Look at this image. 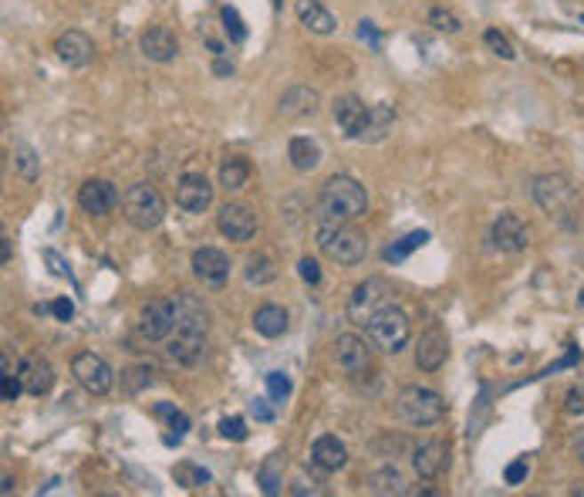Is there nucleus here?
<instances>
[{
    "instance_id": "58836bf2",
    "label": "nucleus",
    "mask_w": 584,
    "mask_h": 497,
    "mask_svg": "<svg viewBox=\"0 0 584 497\" xmlns=\"http://www.w3.org/2000/svg\"><path fill=\"white\" fill-rule=\"evenodd\" d=\"M223 28H227V35L234 44H244L247 41V28H244V20L236 14V7H223Z\"/></svg>"
},
{
    "instance_id": "9d476101",
    "label": "nucleus",
    "mask_w": 584,
    "mask_h": 497,
    "mask_svg": "<svg viewBox=\"0 0 584 497\" xmlns=\"http://www.w3.org/2000/svg\"><path fill=\"white\" fill-rule=\"evenodd\" d=\"M176 328V298H159L139 315V335L146 342H166Z\"/></svg>"
},
{
    "instance_id": "cd10ccee",
    "label": "nucleus",
    "mask_w": 584,
    "mask_h": 497,
    "mask_svg": "<svg viewBox=\"0 0 584 497\" xmlns=\"http://www.w3.org/2000/svg\"><path fill=\"white\" fill-rule=\"evenodd\" d=\"M291 325V318H287V311L281 305H260V309L253 311V328H257V335H264V339H281Z\"/></svg>"
},
{
    "instance_id": "a878e982",
    "label": "nucleus",
    "mask_w": 584,
    "mask_h": 497,
    "mask_svg": "<svg viewBox=\"0 0 584 497\" xmlns=\"http://www.w3.org/2000/svg\"><path fill=\"white\" fill-rule=\"evenodd\" d=\"M298 20L308 28V31H315V35H334V14L321 4V0H298Z\"/></svg>"
},
{
    "instance_id": "9b49d317",
    "label": "nucleus",
    "mask_w": 584,
    "mask_h": 497,
    "mask_svg": "<svg viewBox=\"0 0 584 497\" xmlns=\"http://www.w3.org/2000/svg\"><path fill=\"white\" fill-rule=\"evenodd\" d=\"M189 264H193L196 281L206 285V288H223L230 281V258L220 247H200V251H193Z\"/></svg>"
},
{
    "instance_id": "c85d7f7f",
    "label": "nucleus",
    "mask_w": 584,
    "mask_h": 497,
    "mask_svg": "<svg viewBox=\"0 0 584 497\" xmlns=\"http://www.w3.org/2000/svg\"><path fill=\"white\" fill-rule=\"evenodd\" d=\"M287 159H291V166L298 172H311L321 163V149H317L315 139L308 136H294L287 142Z\"/></svg>"
},
{
    "instance_id": "6ab92c4d",
    "label": "nucleus",
    "mask_w": 584,
    "mask_h": 497,
    "mask_svg": "<svg viewBox=\"0 0 584 497\" xmlns=\"http://www.w3.org/2000/svg\"><path fill=\"white\" fill-rule=\"evenodd\" d=\"M332 119L348 139H358L362 136V129H365L368 105L362 102L358 95H338L332 102Z\"/></svg>"
},
{
    "instance_id": "dca6fc26",
    "label": "nucleus",
    "mask_w": 584,
    "mask_h": 497,
    "mask_svg": "<svg viewBox=\"0 0 584 497\" xmlns=\"http://www.w3.org/2000/svg\"><path fill=\"white\" fill-rule=\"evenodd\" d=\"M217 230L227 240H236V244H244V240H251L253 234H257V217L251 213V206L227 204L217 213Z\"/></svg>"
},
{
    "instance_id": "412c9836",
    "label": "nucleus",
    "mask_w": 584,
    "mask_h": 497,
    "mask_svg": "<svg viewBox=\"0 0 584 497\" xmlns=\"http://www.w3.org/2000/svg\"><path fill=\"white\" fill-rule=\"evenodd\" d=\"M54 52H58V58L65 61L68 68H88L92 58H95V41L84 31H65L54 41Z\"/></svg>"
},
{
    "instance_id": "37998d69",
    "label": "nucleus",
    "mask_w": 584,
    "mask_h": 497,
    "mask_svg": "<svg viewBox=\"0 0 584 497\" xmlns=\"http://www.w3.org/2000/svg\"><path fill=\"white\" fill-rule=\"evenodd\" d=\"M503 477H507V484H524V480H527V457H520V461L510 463Z\"/></svg>"
},
{
    "instance_id": "bf43d9fd",
    "label": "nucleus",
    "mask_w": 584,
    "mask_h": 497,
    "mask_svg": "<svg viewBox=\"0 0 584 497\" xmlns=\"http://www.w3.org/2000/svg\"><path fill=\"white\" fill-rule=\"evenodd\" d=\"M581 461H584V453H581Z\"/></svg>"
},
{
    "instance_id": "f03ea898",
    "label": "nucleus",
    "mask_w": 584,
    "mask_h": 497,
    "mask_svg": "<svg viewBox=\"0 0 584 497\" xmlns=\"http://www.w3.org/2000/svg\"><path fill=\"white\" fill-rule=\"evenodd\" d=\"M362 213H368V193L355 176L338 172V176H332L321 187V196H317V223L355 220Z\"/></svg>"
},
{
    "instance_id": "1a4fd4ad",
    "label": "nucleus",
    "mask_w": 584,
    "mask_h": 497,
    "mask_svg": "<svg viewBox=\"0 0 584 497\" xmlns=\"http://www.w3.org/2000/svg\"><path fill=\"white\" fill-rule=\"evenodd\" d=\"M385 305H392V288H388V281L385 277H368L362 281L355 294H351L348 301V318L351 322H368L372 315Z\"/></svg>"
},
{
    "instance_id": "b1692460",
    "label": "nucleus",
    "mask_w": 584,
    "mask_h": 497,
    "mask_svg": "<svg viewBox=\"0 0 584 497\" xmlns=\"http://www.w3.org/2000/svg\"><path fill=\"white\" fill-rule=\"evenodd\" d=\"M311 463L321 467L324 474H332V470H341L348 463V450H345V444L338 437L324 433V437H317L315 444H311Z\"/></svg>"
},
{
    "instance_id": "c756f323",
    "label": "nucleus",
    "mask_w": 584,
    "mask_h": 497,
    "mask_svg": "<svg viewBox=\"0 0 584 497\" xmlns=\"http://www.w3.org/2000/svg\"><path fill=\"white\" fill-rule=\"evenodd\" d=\"M251 163L244 159V156H230V159H223V166H220V187L227 189V193H234V189H244L247 187V180H251Z\"/></svg>"
},
{
    "instance_id": "3c124183",
    "label": "nucleus",
    "mask_w": 584,
    "mask_h": 497,
    "mask_svg": "<svg viewBox=\"0 0 584 497\" xmlns=\"http://www.w3.org/2000/svg\"><path fill=\"white\" fill-rule=\"evenodd\" d=\"M48 261H51V264H54V275L68 277V268H65V264H61V258H58V254H54V251H48Z\"/></svg>"
},
{
    "instance_id": "49530a36",
    "label": "nucleus",
    "mask_w": 584,
    "mask_h": 497,
    "mask_svg": "<svg viewBox=\"0 0 584 497\" xmlns=\"http://www.w3.org/2000/svg\"><path fill=\"white\" fill-rule=\"evenodd\" d=\"M564 410L571 413V416H578V413H584V386H574L568 393V403H564Z\"/></svg>"
},
{
    "instance_id": "f704fd0d",
    "label": "nucleus",
    "mask_w": 584,
    "mask_h": 497,
    "mask_svg": "<svg viewBox=\"0 0 584 497\" xmlns=\"http://www.w3.org/2000/svg\"><path fill=\"white\" fill-rule=\"evenodd\" d=\"M14 170L20 172V180H28V183H34V180H37V172H41V159L34 156L31 146H17Z\"/></svg>"
},
{
    "instance_id": "2f4dec72",
    "label": "nucleus",
    "mask_w": 584,
    "mask_h": 497,
    "mask_svg": "<svg viewBox=\"0 0 584 497\" xmlns=\"http://www.w3.org/2000/svg\"><path fill=\"white\" fill-rule=\"evenodd\" d=\"M172 480H176L180 487H186V491H200V487H206L213 477H210V470L200 467V463L183 461V463H176V467H172Z\"/></svg>"
},
{
    "instance_id": "473e14b6",
    "label": "nucleus",
    "mask_w": 584,
    "mask_h": 497,
    "mask_svg": "<svg viewBox=\"0 0 584 497\" xmlns=\"http://www.w3.org/2000/svg\"><path fill=\"white\" fill-rule=\"evenodd\" d=\"M277 277V261L270 254H251L247 258V281L251 285H270Z\"/></svg>"
},
{
    "instance_id": "09e8293b",
    "label": "nucleus",
    "mask_w": 584,
    "mask_h": 497,
    "mask_svg": "<svg viewBox=\"0 0 584 497\" xmlns=\"http://www.w3.org/2000/svg\"><path fill=\"white\" fill-rule=\"evenodd\" d=\"M251 413H253V416H257V420H264V423H268L270 416H274V413H270L268 406H264V399H257V403H253V406H251Z\"/></svg>"
},
{
    "instance_id": "f8f14e48",
    "label": "nucleus",
    "mask_w": 584,
    "mask_h": 497,
    "mask_svg": "<svg viewBox=\"0 0 584 497\" xmlns=\"http://www.w3.org/2000/svg\"><path fill=\"white\" fill-rule=\"evenodd\" d=\"M490 237H493V247H500L503 254H520V251H527V244H531V230H527V223L520 220L517 213H500L497 220H493V230H490Z\"/></svg>"
},
{
    "instance_id": "423d86ee",
    "label": "nucleus",
    "mask_w": 584,
    "mask_h": 497,
    "mask_svg": "<svg viewBox=\"0 0 584 497\" xmlns=\"http://www.w3.org/2000/svg\"><path fill=\"white\" fill-rule=\"evenodd\" d=\"M122 217L132 223L135 230H156L166 220V200L152 183H132L122 193Z\"/></svg>"
},
{
    "instance_id": "e433bc0d",
    "label": "nucleus",
    "mask_w": 584,
    "mask_h": 497,
    "mask_svg": "<svg viewBox=\"0 0 584 497\" xmlns=\"http://www.w3.org/2000/svg\"><path fill=\"white\" fill-rule=\"evenodd\" d=\"M484 44L486 48H490V52L493 54H500L503 61H514V44H510V41H507V37L500 35V31H497V28H490V31H484Z\"/></svg>"
},
{
    "instance_id": "20e7f679",
    "label": "nucleus",
    "mask_w": 584,
    "mask_h": 497,
    "mask_svg": "<svg viewBox=\"0 0 584 497\" xmlns=\"http://www.w3.org/2000/svg\"><path fill=\"white\" fill-rule=\"evenodd\" d=\"M317 247L324 258H332L334 264L355 268L362 264L368 254V237L362 230L348 227V220L341 223H317Z\"/></svg>"
},
{
    "instance_id": "5fc2aeb1",
    "label": "nucleus",
    "mask_w": 584,
    "mask_h": 497,
    "mask_svg": "<svg viewBox=\"0 0 584 497\" xmlns=\"http://www.w3.org/2000/svg\"><path fill=\"white\" fill-rule=\"evenodd\" d=\"M578 305H581V309H584V292H581V294H578Z\"/></svg>"
},
{
    "instance_id": "4be33fe9",
    "label": "nucleus",
    "mask_w": 584,
    "mask_h": 497,
    "mask_svg": "<svg viewBox=\"0 0 584 497\" xmlns=\"http://www.w3.org/2000/svg\"><path fill=\"white\" fill-rule=\"evenodd\" d=\"M139 48H142V54H146L149 61L166 65V61H176V54H180V37L172 35L169 28H163V24H156V28H149V31L142 35Z\"/></svg>"
},
{
    "instance_id": "de8ad7c7",
    "label": "nucleus",
    "mask_w": 584,
    "mask_h": 497,
    "mask_svg": "<svg viewBox=\"0 0 584 497\" xmlns=\"http://www.w3.org/2000/svg\"><path fill=\"white\" fill-rule=\"evenodd\" d=\"M51 311H54V318H58V322H71V315H75V305H71L68 298H58V301L51 305Z\"/></svg>"
},
{
    "instance_id": "7ed1b4c3",
    "label": "nucleus",
    "mask_w": 584,
    "mask_h": 497,
    "mask_svg": "<svg viewBox=\"0 0 584 497\" xmlns=\"http://www.w3.org/2000/svg\"><path fill=\"white\" fill-rule=\"evenodd\" d=\"M531 189H534L537 206L557 220L561 227H578L581 220V196H578V187L571 183L568 176L561 172H540L531 180Z\"/></svg>"
},
{
    "instance_id": "393cba45",
    "label": "nucleus",
    "mask_w": 584,
    "mask_h": 497,
    "mask_svg": "<svg viewBox=\"0 0 584 497\" xmlns=\"http://www.w3.org/2000/svg\"><path fill=\"white\" fill-rule=\"evenodd\" d=\"M284 470H287V450H274L264 463L257 467V484L264 494H281L284 491Z\"/></svg>"
},
{
    "instance_id": "6e6d98bb",
    "label": "nucleus",
    "mask_w": 584,
    "mask_h": 497,
    "mask_svg": "<svg viewBox=\"0 0 584 497\" xmlns=\"http://www.w3.org/2000/svg\"><path fill=\"white\" fill-rule=\"evenodd\" d=\"M270 4H274V7H281V0H270Z\"/></svg>"
},
{
    "instance_id": "4c0bfd02",
    "label": "nucleus",
    "mask_w": 584,
    "mask_h": 497,
    "mask_svg": "<svg viewBox=\"0 0 584 497\" xmlns=\"http://www.w3.org/2000/svg\"><path fill=\"white\" fill-rule=\"evenodd\" d=\"M429 24H433L436 31H446V35H456L463 24H460V18L452 14V11H446V7H433L429 11Z\"/></svg>"
},
{
    "instance_id": "39448f33",
    "label": "nucleus",
    "mask_w": 584,
    "mask_h": 497,
    "mask_svg": "<svg viewBox=\"0 0 584 497\" xmlns=\"http://www.w3.org/2000/svg\"><path fill=\"white\" fill-rule=\"evenodd\" d=\"M365 335L379 352L396 356V352H402V349L409 345V339H412V325H409V315H405L399 305H385V309H379L365 322Z\"/></svg>"
},
{
    "instance_id": "f3484780",
    "label": "nucleus",
    "mask_w": 584,
    "mask_h": 497,
    "mask_svg": "<svg viewBox=\"0 0 584 497\" xmlns=\"http://www.w3.org/2000/svg\"><path fill=\"white\" fill-rule=\"evenodd\" d=\"M450 356V339H446V332L439 325H429L422 335H419V345H416V365L422 373H436V369H443V362Z\"/></svg>"
},
{
    "instance_id": "f257e3e1",
    "label": "nucleus",
    "mask_w": 584,
    "mask_h": 497,
    "mask_svg": "<svg viewBox=\"0 0 584 497\" xmlns=\"http://www.w3.org/2000/svg\"><path fill=\"white\" fill-rule=\"evenodd\" d=\"M206 309L196 294L180 292L176 294V328L166 339V356L180 365H200L206 356Z\"/></svg>"
},
{
    "instance_id": "603ef678",
    "label": "nucleus",
    "mask_w": 584,
    "mask_h": 497,
    "mask_svg": "<svg viewBox=\"0 0 584 497\" xmlns=\"http://www.w3.org/2000/svg\"><path fill=\"white\" fill-rule=\"evenodd\" d=\"M0 258H4V264H11V240L0 237Z\"/></svg>"
},
{
    "instance_id": "ddd939ff",
    "label": "nucleus",
    "mask_w": 584,
    "mask_h": 497,
    "mask_svg": "<svg viewBox=\"0 0 584 497\" xmlns=\"http://www.w3.org/2000/svg\"><path fill=\"white\" fill-rule=\"evenodd\" d=\"M78 204H82L84 213H92V217H108L118 204H122V193L116 189V183H108V180H88L82 183L78 189Z\"/></svg>"
},
{
    "instance_id": "c03bdc74",
    "label": "nucleus",
    "mask_w": 584,
    "mask_h": 497,
    "mask_svg": "<svg viewBox=\"0 0 584 497\" xmlns=\"http://www.w3.org/2000/svg\"><path fill=\"white\" fill-rule=\"evenodd\" d=\"M358 37H362V41H368L375 52L382 48V35L375 31V24H372V20H362V24H358Z\"/></svg>"
},
{
    "instance_id": "5701e85b",
    "label": "nucleus",
    "mask_w": 584,
    "mask_h": 497,
    "mask_svg": "<svg viewBox=\"0 0 584 497\" xmlns=\"http://www.w3.org/2000/svg\"><path fill=\"white\" fill-rule=\"evenodd\" d=\"M317 105H321V95H317L311 85H294L287 88L284 95H281V102H277V112L284 116V119H308V116H315Z\"/></svg>"
},
{
    "instance_id": "ea45409f",
    "label": "nucleus",
    "mask_w": 584,
    "mask_h": 497,
    "mask_svg": "<svg viewBox=\"0 0 584 497\" xmlns=\"http://www.w3.org/2000/svg\"><path fill=\"white\" fill-rule=\"evenodd\" d=\"M268 396L274 403H284L287 396H291V379L284 373H270L268 376Z\"/></svg>"
},
{
    "instance_id": "7c9ffc66",
    "label": "nucleus",
    "mask_w": 584,
    "mask_h": 497,
    "mask_svg": "<svg viewBox=\"0 0 584 497\" xmlns=\"http://www.w3.org/2000/svg\"><path fill=\"white\" fill-rule=\"evenodd\" d=\"M426 240H429V230H412V234H405V237L392 240V244L385 247V261H388V264H402V261L409 258L416 247H422Z\"/></svg>"
},
{
    "instance_id": "864d4df0",
    "label": "nucleus",
    "mask_w": 584,
    "mask_h": 497,
    "mask_svg": "<svg viewBox=\"0 0 584 497\" xmlns=\"http://www.w3.org/2000/svg\"><path fill=\"white\" fill-rule=\"evenodd\" d=\"M0 491H4V494H11V491H14V480H11V474L4 477V487H0Z\"/></svg>"
},
{
    "instance_id": "13d9d810",
    "label": "nucleus",
    "mask_w": 584,
    "mask_h": 497,
    "mask_svg": "<svg viewBox=\"0 0 584 497\" xmlns=\"http://www.w3.org/2000/svg\"><path fill=\"white\" fill-rule=\"evenodd\" d=\"M581 68H584V61H581Z\"/></svg>"
},
{
    "instance_id": "a211bd4d",
    "label": "nucleus",
    "mask_w": 584,
    "mask_h": 497,
    "mask_svg": "<svg viewBox=\"0 0 584 497\" xmlns=\"http://www.w3.org/2000/svg\"><path fill=\"white\" fill-rule=\"evenodd\" d=\"M176 204L183 206L186 213H203L206 206L213 204V187L203 172H186L176 183Z\"/></svg>"
},
{
    "instance_id": "0eeeda50",
    "label": "nucleus",
    "mask_w": 584,
    "mask_h": 497,
    "mask_svg": "<svg viewBox=\"0 0 584 497\" xmlns=\"http://www.w3.org/2000/svg\"><path fill=\"white\" fill-rule=\"evenodd\" d=\"M396 410L409 427H436L446 416V403H443V396L426 386H402Z\"/></svg>"
},
{
    "instance_id": "bb28decb",
    "label": "nucleus",
    "mask_w": 584,
    "mask_h": 497,
    "mask_svg": "<svg viewBox=\"0 0 584 497\" xmlns=\"http://www.w3.org/2000/svg\"><path fill=\"white\" fill-rule=\"evenodd\" d=\"M392 122H396V108H392V105H385V102L368 105V119H365V129H362L358 142H382V139L392 132Z\"/></svg>"
},
{
    "instance_id": "c9c22d12",
    "label": "nucleus",
    "mask_w": 584,
    "mask_h": 497,
    "mask_svg": "<svg viewBox=\"0 0 584 497\" xmlns=\"http://www.w3.org/2000/svg\"><path fill=\"white\" fill-rule=\"evenodd\" d=\"M152 413H156L159 420H166L169 429H176V437H183L186 429H189V416H186L183 410H176L172 403H156V406H152Z\"/></svg>"
},
{
    "instance_id": "a18cd8bd",
    "label": "nucleus",
    "mask_w": 584,
    "mask_h": 497,
    "mask_svg": "<svg viewBox=\"0 0 584 497\" xmlns=\"http://www.w3.org/2000/svg\"><path fill=\"white\" fill-rule=\"evenodd\" d=\"M298 271H300V277H304L308 285H317V281H321V268H317V261H311V258L300 261Z\"/></svg>"
},
{
    "instance_id": "72a5a7b5",
    "label": "nucleus",
    "mask_w": 584,
    "mask_h": 497,
    "mask_svg": "<svg viewBox=\"0 0 584 497\" xmlns=\"http://www.w3.org/2000/svg\"><path fill=\"white\" fill-rule=\"evenodd\" d=\"M372 491L375 494H405V477H402L396 467H382L379 474H372Z\"/></svg>"
},
{
    "instance_id": "79ce46f5",
    "label": "nucleus",
    "mask_w": 584,
    "mask_h": 497,
    "mask_svg": "<svg viewBox=\"0 0 584 497\" xmlns=\"http://www.w3.org/2000/svg\"><path fill=\"white\" fill-rule=\"evenodd\" d=\"M220 437L240 444V440H247V423L240 416H227V420H220Z\"/></svg>"
},
{
    "instance_id": "2eb2a0df",
    "label": "nucleus",
    "mask_w": 584,
    "mask_h": 497,
    "mask_svg": "<svg viewBox=\"0 0 584 497\" xmlns=\"http://www.w3.org/2000/svg\"><path fill=\"white\" fill-rule=\"evenodd\" d=\"M334 362L345 369V373H365L368 365H372V345L362 339V335H355V332H345V335H338L334 339Z\"/></svg>"
},
{
    "instance_id": "aec40b11",
    "label": "nucleus",
    "mask_w": 584,
    "mask_h": 497,
    "mask_svg": "<svg viewBox=\"0 0 584 497\" xmlns=\"http://www.w3.org/2000/svg\"><path fill=\"white\" fill-rule=\"evenodd\" d=\"M446 463H450V450L443 440H422L419 446H412V470L419 480H436Z\"/></svg>"
},
{
    "instance_id": "4468645a",
    "label": "nucleus",
    "mask_w": 584,
    "mask_h": 497,
    "mask_svg": "<svg viewBox=\"0 0 584 497\" xmlns=\"http://www.w3.org/2000/svg\"><path fill=\"white\" fill-rule=\"evenodd\" d=\"M17 376H20V382H24V393L41 399V396H48L51 386H54V365H51L41 352H28V356L20 359Z\"/></svg>"
},
{
    "instance_id": "8fccbe9b",
    "label": "nucleus",
    "mask_w": 584,
    "mask_h": 497,
    "mask_svg": "<svg viewBox=\"0 0 584 497\" xmlns=\"http://www.w3.org/2000/svg\"><path fill=\"white\" fill-rule=\"evenodd\" d=\"M213 71H217L220 78H227V75H234V61H223V58H220L217 65H213Z\"/></svg>"
},
{
    "instance_id": "a19ab883",
    "label": "nucleus",
    "mask_w": 584,
    "mask_h": 497,
    "mask_svg": "<svg viewBox=\"0 0 584 497\" xmlns=\"http://www.w3.org/2000/svg\"><path fill=\"white\" fill-rule=\"evenodd\" d=\"M20 393H24V382H20V376H14L11 369H4V376H0V396H4V403H14Z\"/></svg>"
},
{
    "instance_id": "4d7b16f0",
    "label": "nucleus",
    "mask_w": 584,
    "mask_h": 497,
    "mask_svg": "<svg viewBox=\"0 0 584 497\" xmlns=\"http://www.w3.org/2000/svg\"><path fill=\"white\" fill-rule=\"evenodd\" d=\"M581 24H584V14H581Z\"/></svg>"
},
{
    "instance_id": "6e6552de",
    "label": "nucleus",
    "mask_w": 584,
    "mask_h": 497,
    "mask_svg": "<svg viewBox=\"0 0 584 497\" xmlns=\"http://www.w3.org/2000/svg\"><path fill=\"white\" fill-rule=\"evenodd\" d=\"M71 373L82 382V389H88L92 396H108L112 393V386H116L112 365L101 359V356H95V352H78V356L71 359Z\"/></svg>"
}]
</instances>
